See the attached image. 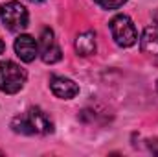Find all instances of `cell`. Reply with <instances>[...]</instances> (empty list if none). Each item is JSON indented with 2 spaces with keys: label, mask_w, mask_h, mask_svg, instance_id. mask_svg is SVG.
<instances>
[{
  "label": "cell",
  "mask_w": 158,
  "mask_h": 157,
  "mask_svg": "<svg viewBox=\"0 0 158 157\" xmlns=\"http://www.w3.org/2000/svg\"><path fill=\"white\" fill-rule=\"evenodd\" d=\"M11 128L22 135H48L53 131V122L40 107H30L11 120Z\"/></svg>",
  "instance_id": "obj_1"
},
{
  "label": "cell",
  "mask_w": 158,
  "mask_h": 157,
  "mask_svg": "<svg viewBox=\"0 0 158 157\" xmlns=\"http://www.w3.org/2000/svg\"><path fill=\"white\" fill-rule=\"evenodd\" d=\"M26 78H28V74L20 65L13 63L9 59L0 61V91L2 92H6V94L19 92L24 87Z\"/></svg>",
  "instance_id": "obj_2"
},
{
  "label": "cell",
  "mask_w": 158,
  "mask_h": 157,
  "mask_svg": "<svg viewBox=\"0 0 158 157\" xmlns=\"http://www.w3.org/2000/svg\"><path fill=\"white\" fill-rule=\"evenodd\" d=\"M0 19L4 26L11 32H22L28 26V9L20 2H6L0 6Z\"/></svg>",
  "instance_id": "obj_3"
},
{
  "label": "cell",
  "mask_w": 158,
  "mask_h": 157,
  "mask_svg": "<svg viewBox=\"0 0 158 157\" xmlns=\"http://www.w3.org/2000/svg\"><path fill=\"white\" fill-rule=\"evenodd\" d=\"M110 34L112 39L116 41V44L121 48H129L138 41V32L132 24V20L127 15H116L110 20Z\"/></svg>",
  "instance_id": "obj_4"
},
{
  "label": "cell",
  "mask_w": 158,
  "mask_h": 157,
  "mask_svg": "<svg viewBox=\"0 0 158 157\" xmlns=\"http://www.w3.org/2000/svg\"><path fill=\"white\" fill-rule=\"evenodd\" d=\"M39 54L42 57L44 63L52 65V63H57L63 54H61V48L57 46L55 37H53V32L50 28H44L40 32V41H39Z\"/></svg>",
  "instance_id": "obj_5"
},
{
  "label": "cell",
  "mask_w": 158,
  "mask_h": 157,
  "mask_svg": "<svg viewBox=\"0 0 158 157\" xmlns=\"http://www.w3.org/2000/svg\"><path fill=\"white\" fill-rule=\"evenodd\" d=\"M50 89L57 98H63V100H70L79 92L77 83L72 81L70 78H64V76H52L50 78Z\"/></svg>",
  "instance_id": "obj_6"
},
{
  "label": "cell",
  "mask_w": 158,
  "mask_h": 157,
  "mask_svg": "<svg viewBox=\"0 0 158 157\" xmlns=\"http://www.w3.org/2000/svg\"><path fill=\"white\" fill-rule=\"evenodd\" d=\"M15 52L24 63H31L39 54V43L31 35H19L15 41Z\"/></svg>",
  "instance_id": "obj_7"
},
{
  "label": "cell",
  "mask_w": 158,
  "mask_h": 157,
  "mask_svg": "<svg viewBox=\"0 0 158 157\" xmlns=\"http://www.w3.org/2000/svg\"><path fill=\"white\" fill-rule=\"evenodd\" d=\"M76 50L81 56H92L96 54V34L94 32H83L76 39Z\"/></svg>",
  "instance_id": "obj_8"
},
{
  "label": "cell",
  "mask_w": 158,
  "mask_h": 157,
  "mask_svg": "<svg viewBox=\"0 0 158 157\" xmlns=\"http://www.w3.org/2000/svg\"><path fill=\"white\" fill-rule=\"evenodd\" d=\"M140 46L145 54H153V56H158V30L149 26L143 30L142 34V39H140Z\"/></svg>",
  "instance_id": "obj_9"
},
{
  "label": "cell",
  "mask_w": 158,
  "mask_h": 157,
  "mask_svg": "<svg viewBox=\"0 0 158 157\" xmlns=\"http://www.w3.org/2000/svg\"><path fill=\"white\" fill-rule=\"evenodd\" d=\"M98 6H101L103 9H118L121 7L127 0H94Z\"/></svg>",
  "instance_id": "obj_10"
},
{
  "label": "cell",
  "mask_w": 158,
  "mask_h": 157,
  "mask_svg": "<svg viewBox=\"0 0 158 157\" xmlns=\"http://www.w3.org/2000/svg\"><path fill=\"white\" fill-rule=\"evenodd\" d=\"M147 142H149V144H147V146H149V150H151L153 154H156V155H158V139H151V141H147Z\"/></svg>",
  "instance_id": "obj_11"
},
{
  "label": "cell",
  "mask_w": 158,
  "mask_h": 157,
  "mask_svg": "<svg viewBox=\"0 0 158 157\" xmlns=\"http://www.w3.org/2000/svg\"><path fill=\"white\" fill-rule=\"evenodd\" d=\"M4 50H6V44H4V41L0 39V54H4Z\"/></svg>",
  "instance_id": "obj_12"
},
{
  "label": "cell",
  "mask_w": 158,
  "mask_h": 157,
  "mask_svg": "<svg viewBox=\"0 0 158 157\" xmlns=\"http://www.w3.org/2000/svg\"><path fill=\"white\" fill-rule=\"evenodd\" d=\"M155 20H156V24H158V11L155 13Z\"/></svg>",
  "instance_id": "obj_13"
},
{
  "label": "cell",
  "mask_w": 158,
  "mask_h": 157,
  "mask_svg": "<svg viewBox=\"0 0 158 157\" xmlns=\"http://www.w3.org/2000/svg\"><path fill=\"white\" fill-rule=\"evenodd\" d=\"M31 2H42V0H31Z\"/></svg>",
  "instance_id": "obj_14"
},
{
  "label": "cell",
  "mask_w": 158,
  "mask_h": 157,
  "mask_svg": "<svg viewBox=\"0 0 158 157\" xmlns=\"http://www.w3.org/2000/svg\"><path fill=\"white\" fill-rule=\"evenodd\" d=\"M156 91H158V81H156Z\"/></svg>",
  "instance_id": "obj_15"
}]
</instances>
